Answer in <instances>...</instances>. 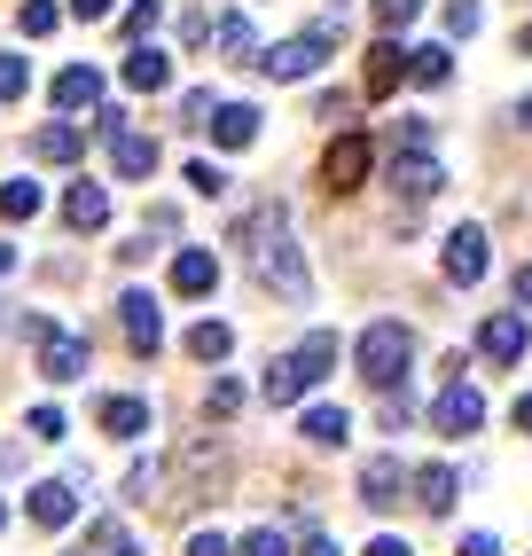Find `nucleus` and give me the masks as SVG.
Here are the masks:
<instances>
[{
	"mask_svg": "<svg viewBox=\"0 0 532 556\" xmlns=\"http://www.w3.org/2000/svg\"><path fill=\"white\" fill-rule=\"evenodd\" d=\"M63 219H71L79 236H94L102 219H110V189H102V180H71V197H63Z\"/></svg>",
	"mask_w": 532,
	"mask_h": 556,
	"instance_id": "16",
	"label": "nucleus"
},
{
	"mask_svg": "<svg viewBox=\"0 0 532 556\" xmlns=\"http://www.w3.org/2000/svg\"><path fill=\"white\" fill-rule=\"evenodd\" d=\"M517 431H532V392H524V400H517Z\"/></svg>",
	"mask_w": 532,
	"mask_h": 556,
	"instance_id": "47",
	"label": "nucleus"
},
{
	"mask_svg": "<svg viewBox=\"0 0 532 556\" xmlns=\"http://www.w3.org/2000/svg\"><path fill=\"white\" fill-rule=\"evenodd\" d=\"M243 258H251V275H258L266 290H275V299L306 306L314 275H306V251H297V236H290V212H282V204H258V212L243 219Z\"/></svg>",
	"mask_w": 532,
	"mask_h": 556,
	"instance_id": "1",
	"label": "nucleus"
},
{
	"mask_svg": "<svg viewBox=\"0 0 532 556\" xmlns=\"http://www.w3.org/2000/svg\"><path fill=\"white\" fill-rule=\"evenodd\" d=\"M204 407H212V416H236V407H243V384H236V377H212Z\"/></svg>",
	"mask_w": 532,
	"mask_h": 556,
	"instance_id": "37",
	"label": "nucleus"
},
{
	"mask_svg": "<svg viewBox=\"0 0 532 556\" xmlns=\"http://www.w3.org/2000/svg\"><path fill=\"white\" fill-rule=\"evenodd\" d=\"M485 424V400H478V384H463L454 377L446 392H439V407H431V431H446V439H470Z\"/></svg>",
	"mask_w": 532,
	"mask_h": 556,
	"instance_id": "6",
	"label": "nucleus"
},
{
	"mask_svg": "<svg viewBox=\"0 0 532 556\" xmlns=\"http://www.w3.org/2000/svg\"><path fill=\"white\" fill-rule=\"evenodd\" d=\"M297 361H306V368H314V384H321L329 368H337V338H329V329H314V338L297 345Z\"/></svg>",
	"mask_w": 532,
	"mask_h": 556,
	"instance_id": "32",
	"label": "nucleus"
},
{
	"mask_svg": "<svg viewBox=\"0 0 532 556\" xmlns=\"http://www.w3.org/2000/svg\"><path fill=\"white\" fill-rule=\"evenodd\" d=\"M126 486H134V502H165V470H157V463H134Z\"/></svg>",
	"mask_w": 532,
	"mask_h": 556,
	"instance_id": "34",
	"label": "nucleus"
},
{
	"mask_svg": "<svg viewBox=\"0 0 532 556\" xmlns=\"http://www.w3.org/2000/svg\"><path fill=\"white\" fill-rule=\"evenodd\" d=\"M188 353H197V361H227V353H236V329H227V321H197V329H188Z\"/></svg>",
	"mask_w": 532,
	"mask_h": 556,
	"instance_id": "27",
	"label": "nucleus"
},
{
	"mask_svg": "<svg viewBox=\"0 0 532 556\" xmlns=\"http://www.w3.org/2000/svg\"><path fill=\"white\" fill-rule=\"evenodd\" d=\"M415 16H423V0H376V24L384 31H407Z\"/></svg>",
	"mask_w": 532,
	"mask_h": 556,
	"instance_id": "33",
	"label": "nucleus"
},
{
	"mask_svg": "<svg viewBox=\"0 0 532 556\" xmlns=\"http://www.w3.org/2000/svg\"><path fill=\"white\" fill-rule=\"evenodd\" d=\"M509 290H517V306H532V267H517V282H509Z\"/></svg>",
	"mask_w": 532,
	"mask_h": 556,
	"instance_id": "46",
	"label": "nucleus"
},
{
	"mask_svg": "<svg viewBox=\"0 0 532 556\" xmlns=\"http://www.w3.org/2000/svg\"><path fill=\"white\" fill-rule=\"evenodd\" d=\"M204 134L219 141V150H251V141H258V110H251V102H219Z\"/></svg>",
	"mask_w": 532,
	"mask_h": 556,
	"instance_id": "14",
	"label": "nucleus"
},
{
	"mask_svg": "<svg viewBox=\"0 0 532 556\" xmlns=\"http://www.w3.org/2000/svg\"><path fill=\"white\" fill-rule=\"evenodd\" d=\"M55 110H63V118H79V110H102V71H94V63H71L63 79H55Z\"/></svg>",
	"mask_w": 532,
	"mask_h": 556,
	"instance_id": "13",
	"label": "nucleus"
},
{
	"mask_svg": "<svg viewBox=\"0 0 532 556\" xmlns=\"http://www.w3.org/2000/svg\"><path fill=\"white\" fill-rule=\"evenodd\" d=\"M24 509H31V526H48V533H63L71 517H79V494H71L63 478H48V486H31V494H24Z\"/></svg>",
	"mask_w": 532,
	"mask_h": 556,
	"instance_id": "12",
	"label": "nucleus"
},
{
	"mask_svg": "<svg viewBox=\"0 0 532 556\" xmlns=\"http://www.w3.org/2000/svg\"><path fill=\"white\" fill-rule=\"evenodd\" d=\"M478 353L502 361V368L524 361V314H485V321H478Z\"/></svg>",
	"mask_w": 532,
	"mask_h": 556,
	"instance_id": "11",
	"label": "nucleus"
},
{
	"mask_svg": "<svg viewBox=\"0 0 532 556\" xmlns=\"http://www.w3.org/2000/svg\"><path fill=\"white\" fill-rule=\"evenodd\" d=\"M71 556H141V548H134V533L118 526V517H94V526H87V541L71 548Z\"/></svg>",
	"mask_w": 532,
	"mask_h": 556,
	"instance_id": "24",
	"label": "nucleus"
},
{
	"mask_svg": "<svg viewBox=\"0 0 532 556\" xmlns=\"http://www.w3.org/2000/svg\"><path fill=\"white\" fill-rule=\"evenodd\" d=\"M180 110H188V126H212V110H219V102H212V94H204V87H197V94H188V102H180Z\"/></svg>",
	"mask_w": 532,
	"mask_h": 556,
	"instance_id": "42",
	"label": "nucleus"
},
{
	"mask_svg": "<svg viewBox=\"0 0 532 556\" xmlns=\"http://www.w3.org/2000/svg\"><path fill=\"white\" fill-rule=\"evenodd\" d=\"M157 24H165V0H134V9H126V40L149 48V31H157Z\"/></svg>",
	"mask_w": 532,
	"mask_h": 556,
	"instance_id": "31",
	"label": "nucleus"
},
{
	"mask_svg": "<svg viewBox=\"0 0 532 556\" xmlns=\"http://www.w3.org/2000/svg\"><path fill=\"white\" fill-rule=\"evenodd\" d=\"M306 392H314V368L297 361V353H282L275 368H266V400H275V407H297Z\"/></svg>",
	"mask_w": 532,
	"mask_h": 556,
	"instance_id": "21",
	"label": "nucleus"
},
{
	"mask_svg": "<svg viewBox=\"0 0 532 556\" xmlns=\"http://www.w3.org/2000/svg\"><path fill=\"white\" fill-rule=\"evenodd\" d=\"M63 9L79 16V24H110V16H118V0H63Z\"/></svg>",
	"mask_w": 532,
	"mask_h": 556,
	"instance_id": "41",
	"label": "nucleus"
},
{
	"mask_svg": "<svg viewBox=\"0 0 532 556\" xmlns=\"http://www.w3.org/2000/svg\"><path fill=\"white\" fill-rule=\"evenodd\" d=\"M188 556H236V548H227L219 533H188Z\"/></svg>",
	"mask_w": 532,
	"mask_h": 556,
	"instance_id": "43",
	"label": "nucleus"
},
{
	"mask_svg": "<svg viewBox=\"0 0 532 556\" xmlns=\"http://www.w3.org/2000/svg\"><path fill=\"white\" fill-rule=\"evenodd\" d=\"M297 431H306L314 447H345V439H353V416H345V407H306V424H297Z\"/></svg>",
	"mask_w": 532,
	"mask_h": 556,
	"instance_id": "26",
	"label": "nucleus"
},
{
	"mask_svg": "<svg viewBox=\"0 0 532 556\" xmlns=\"http://www.w3.org/2000/svg\"><path fill=\"white\" fill-rule=\"evenodd\" d=\"M353 361H360V377H368L376 392H400L407 361H415V329H407V321H368L360 345H353Z\"/></svg>",
	"mask_w": 532,
	"mask_h": 556,
	"instance_id": "2",
	"label": "nucleus"
},
{
	"mask_svg": "<svg viewBox=\"0 0 532 556\" xmlns=\"http://www.w3.org/2000/svg\"><path fill=\"white\" fill-rule=\"evenodd\" d=\"M0 526H9V509H0Z\"/></svg>",
	"mask_w": 532,
	"mask_h": 556,
	"instance_id": "52",
	"label": "nucleus"
},
{
	"mask_svg": "<svg viewBox=\"0 0 532 556\" xmlns=\"http://www.w3.org/2000/svg\"><path fill=\"white\" fill-rule=\"evenodd\" d=\"M485 258H493L485 251V228H454L446 236V282H463V290L485 282Z\"/></svg>",
	"mask_w": 532,
	"mask_h": 556,
	"instance_id": "8",
	"label": "nucleus"
},
{
	"mask_svg": "<svg viewBox=\"0 0 532 556\" xmlns=\"http://www.w3.org/2000/svg\"><path fill=\"white\" fill-rule=\"evenodd\" d=\"M517 55H532V24H524V31H517Z\"/></svg>",
	"mask_w": 532,
	"mask_h": 556,
	"instance_id": "51",
	"label": "nucleus"
},
{
	"mask_svg": "<svg viewBox=\"0 0 532 556\" xmlns=\"http://www.w3.org/2000/svg\"><path fill=\"white\" fill-rule=\"evenodd\" d=\"M79 150H87V126L79 118H55V126L31 134V157H40V165H71Z\"/></svg>",
	"mask_w": 532,
	"mask_h": 556,
	"instance_id": "15",
	"label": "nucleus"
},
{
	"mask_svg": "<svg viewBox=\"0 0 532 556\" xmlns=\"http://www.w3.org/2000/svg\"><path fill=\"white\" fill-rule=\"evenodd\" d=\"M188 189H197V197H227V173L212 157H197V165H188Z\"/></svg>",
	"mask_w": 532,
	"mask_h": 556,
	"instance_id": "36",
	"label": "nucleus"
},
{
	"mask_svg": "<svg viewBox=\"0 0 532 556\" xmlns=\"http://www.w3.org/2000/svg\"><path fill=\"white\" fill-rule=\"evenodd\" d=\"M368 556H415V548H407L400 533H376V541H368Z\"/></svg>",
	"mask_w": 532,
	"mask_h": 556,
	"instance_id": "44",
	"label": "nucleus"
},
{
	"mask_svg": "<svg viewBox=\"0 0 532 556\" xmlns=\"http://www.w3.org/2000/svg\"><path fill=\"white\" fill-rule=\"evenodd\" d=\"M40 180H9V189H0V219H40Z\"/></svg>",
	"mask_w": 532,
	"mask_h": 556,
	"instance_id": "29",
	"label": "nucleus"
},
{
	"mask_svg": "<svg viewBox=\"0 0 532 556\" xmlns=\"http://www.w3.org/2000/svg\"><path fill=\"white\" fill-rule=\"evenodd\" d=\"M454 486H463V478H454L446 463H423V470H415V502H423L431 517H446V509H454Z\"/></svg>",
	"mask_w": 532,
	"mask_h": 556,
	"instance_id": "23",
	"label": "nucleus"
},
{
	"mask_svg": "<svg viewBox=\"0 0 532 556\" xmlns=\"http://www.w3.org/2000/svg\"><path fill=\"white\" fill-rule=\"evenodd\" d=\"M24 87H31V63L24 55H0V102H16Z\"/></svg>",
	"mask_w": 532,
	"mask_h": 556,
	"instance_id": "35",
	"label": "nucleus"
},
{
	"mask_svg": "<svg viewBox=\"0 0 532 556\" xmlns=\"http://www.w3.org/2000/svg\"><path fill=\"white\" fill-rule=\"evenodd\" d=\"M110 173H118V180H149V173H157V141L118 126V134H110Z\"/></svg>",
	"mask_w": 532,
	"mask_h": 556,
	"instance_id": "9",
	"label": "nucleus"
},
{
	"mask_svg": "<svg viewBox=\"0 0 532 556\" xmlns=\"http://www.w3.org/2000/svg\"><path fill=\"white\" fill-rule=\"evenodd\" d=\"M212 40H219L227 63H258V31H251V16H219V24H212Z\"/></svg>",
	"mask_w": 532,
	"mask_h": 556,
	"instance_id": "25",
	"label": "nucleus"
},
{
	"mask_svg": "<svg viewBox=\"0 0 532 556\" xmlns=\"http://www.w3.org/2000/svg\"><path fill=\"white\" fill-rule=\"evenodd\" d=\"M55 24H63V9H55V0H24V9H16V31H24V40H48Z\"/></svg>",
	"mask_w": 532,
	"mask_h": 556,
	"instance_id": "30",
	"label": "nucleus"
},
{
	"mask_svg": "<svg viewBox=\"0 0 532 556\" xmlns=\"http://www.w3.org/2000/svg\"><path fill=\"white\" fill-rule=\"evenodd\" d=\"M24 338H31V353H40V377L48 384H79L87 377V338L55 329L48 314H24Z\"/></svg>",
	"mask_w": 532,
	"mask_h": 556,
	"instance_id": "3",
	"label": "nucleus"
},
{
	"mask_svg": "<svg viewBox=\"0 0 532 556\" xmlns=\"http://www.w3.org/2000/svg\"><path fill=\"white\" fill-rule=\"evenodd\" d=\"M236 556H290V541L275 533V526H258V533H243V548Z\"/></svg>",
	"mask_w": 532,
	"mask_h": 556,
	"instance_id": "39",
	"label": "nucleus"
},
{
	"mask_svg": "<svg viewBox=\"0 0 532 556\" xmlns=\"http://www.w3.org/2000/svg\"><path fill=\"white\" fill-rule=\"evenodd\" d=\"M94 424H102L110 439H141V431H149V400H134V392H110V400L94 407Z\"/></svg>",
	"mask_w": 532,
	"mask_h": 556,
	"instance_id": "18",
	"label": "nucleus"
},
{
	"mask_svg": "<svg viewBox=\"0 0 532 556\" xmlns=\"http://www.w3.org/2000/svg\"><path fill=\"white\" fill-rule=\"evenodd\" d=\"M478 0H446V31H454V40H470V31H478Z\"/></svg>",
	"mask_w": 532,
	"mask_h": 556,
	"instance_id": "38",
	"label": "nucleus"
},
{
	"mask_svg": "<svg viewBox=\"0 0 532 556\" xmlns=\"http://www.w3.org/2000/svg\"><path fill=\"white\" fill-rule=\"evenodd\" d=\"M400 486H415V478L400 470V455H376V463L360 470V502H368V509H392V502H400Z\"/></svg>",
	"mask_w": 532,
	"mask_h": 556,
	"instance_id": "17",
	"label": "nucleus"
},
{
	"mask_svg": "<svg viewBox=\"0 0 532 556\" xmlns=\"http://www.w3.org/2000/svg\"><path fill=\"white\" fill-rule=\"evenodd\" d=\"M24 424H31V439H48V447H55V439H63V407H48V400H40Z\"/></svg>",
	"mask_w": 532,
	"mask_h": 556,
	"instance_id": "40",
	"label": "nucleus"
},
{
	"mask_svg": "<svg viewBox=\"0 0 532 556\" xmlns=\"http://www.w3.org/2000/svg\"><path fill=\"white\" fill-rule=\"evenodd\" d=\"M173 290H180V299H212V290H219V258L212 251H180L173 258Z\"/></svg>",
	"mask_w": 532,
	"mask_h": 556,
	"instance_id": "20",
	"label": "nucleus"
},
{
	"mask_svg": "<svg viewBox=\"0 0 532 556\" xmlns=\"http://www.w3.org/2000/svg\"><path fill=\"white\" fill-rule=\"evenodd\" d=\"M517 126H524V134H532V94H524V102H517Z\"/></svg>",
	"mask_w": 532,
	"mask_h": 556,
	"instance_id": "49",
	"label": "nucleus"
},
{
	"mask_svg": "<svg viewBox=\"0 0 532 556\" xmlns=\"http://www.w3.org/2000/svg\"><path fill=\"white\" fill-rule=\"evenodd\" d=\"M126 87H134V94H157V87H173V63H165V48H157V40L126 55Z\"/></svg>",
	"mask_w": 532,
	"mask_h": 556,
	"instance_id": "22",
	"label": "nucleus"
},
{
	"mask_svg": "<svg viewBox=\"0 0 532 556\" xmlns=\"http://www.w3.org/2000/svg\"><path fill=\"white\" fill-rule=\"evenodd\" d=\"M368 165H376L368 134H337V141H329V157H321V180H329L337 197H353L360 180H368Z\"/></svg>",
	"mask_w": 532,
	"mask_h": 556,
	"instance_id": "5",
	"label": "nucleus"
},
{
	"mask_svg": "<svg viewBox=\"0 0 532 556\" xmlns=\"http://www.w3.org/2000/svg\"><path fill=\"white\" fill-rule=\"evenodd\" d=\"M407 63H415V48H400V40H376V48H368V79H360V87H368V94H392V87L407 79Z\"/></svg>",
	"mask_w": 532,
	"mask_h": 556,
	"instance_id": "19",
	"label": "nucleus"
},
{
	"mask_svg": "<svg viewBox=\"0 0 532 556\" xmlns=\"http://www.w3.org/2000/svg\"><path fill=\"white\" fill-rule=\"evenodd\" d=\"M407 79H415V87H446V79H454V55H446L439 40H431V48H415V63H407Z\"/></svg>",
	"mask_w": 532,
	"mask_h": 556,
	"instance_id": "28",
	"label": "nucleus"
},
{
	"mask_svg": "<svg viewBox=\"0 0 532 556\" xmlns=\"http://www.w3.org/2000/svg\"><path fill=\"white\" fill-rule=\"evenodd\" d=\"M329 48H337V24H314V31H297V40L258 48V71H266V79H314Z\"/></svg>",
	"mask_w": 532,
	"mask_h": 556,
	"instance_id": "4",
	"label": "nucleus"
},
{
	"mask_svg": "<svg viewBox=\"0 0 532 556\" xmlns=\"http://www.w3.org/2000/svg\"><path fill=\"white\" fill-rule=\"evenodd\" d=\"M392 189H400L407 204H423V197H439V189H446V173H439V157L407 150V157H392Z\"/></svg>",
	"mask_w": 532,
	"mask_h": 556,
	"instance_id": "10",
	"label": "nucleus"
},
{
	"mask_svg": "<svg viewBox=\"0 0 532 556\" xmlns=\"http://www.w3.org/2000/svg\"><path fill=\"white\" fill-rule=\"evenodd\" d=\"M9 267H16V243H0V275H9Z\"/></svg>",
	"mask_w": 532,
	"mask_h": 556,
	"instance_id": "50",
	"label": "nucleus"
},
{
	"mask_svg": "<svg viewBox=\"0 0 532 556\" xmlns=\"http://www.w3.org/2000/svg\"><path fill=\"white\" fill-rule=\"evenodd\" d=\"M118 321H126V345H134V353H157V345H165V314H157L149 290H126V299H118Z\"/></svg>",
	"mask_w": 532,
	"mask_h": 556,
	"instance_id": "7",
	"label": "nucleus"
},
{
	"mask_svg": "<svg viewBox=\"0 0 532 556\" xmlns=\"http://www.w3.org/2000/svg\"><path fill=\"white\" fill-rule=\"evenodd\" d=\"M306 556H337V541H321V533H314V541H306Z\"/></svg>",
	"mask_w": 532,
	"mask_h": 556,
	"instance_id": "48",
	"label": "nucleus"
},
{
	"mask_svg": "<svg viewBox=\"0 0 532 556\" xmlns=\"http://www.w3.org/2000/svg\"><path fill=\"white\" fill-rule=\"evenodd\" d=\"M463 556H502V541H493V533H470V541H463Z\"/></svg>",
	"mask_w": 532,
	"mask_h": 556,
	"instance_id": "45",
	"label": "nucleus"
}]
</instances>
